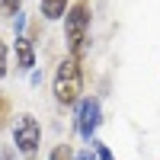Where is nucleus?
<instances>
[{
    "instance_id": "7",
    "label": "nucleus",
    "mask_w": 160,
    "mask_h": 160,
    "mask_svg": "<svg viewBox=\"0 0 160 160\" xmlns=\"http://www.w3.org/2000/svg\"><path fill=\"white\" fill-rule=\"evenodd\" d=\"M48 160H74V148L71 144H55L48 154Z\"/></svg>"
},
{
    "instance_id": "5",
    "label": "nucleus",
    "mask_w": 160,
    "mask_h": 160,
    "mask_svg": "<svg viewBox=\"0 0 160 160\" xmlns=\"http://www.w3.org/2000/svg\"><path fill=\"white\" fill-rule=\"evenodd\" d=\"M13 51H16V71H32L35 68V45H32L29 35H16Z\"/></svg>"
},
{
    "instance_id": "12",
    "label": "nucleus",
    "mask_w": 160,
    "mask_h": 160,
    "mask_svg": "<svg viewBox=\"0 0 160 160\" xmlns=\"http://www.w3.org/2000/svg\"><path fill=\"white\" fill-rule=\"evenodd\" d=\"M13 32H16V35H26V13H22V10L13 16Z\"/></svg>"
},
{
    "instance_id": "1",
    "label": "nucleus",
    "mask_w": 160,
    "mask_h": 160,
    "mask_svg": "<svg viewBox=\"0 0 160 160\" xmlns=\"http://www.w3.org/2000/svg\"><path fill=\"white\" fill-rule=\"evenodd\" d=\"M87 32H90V0H74L64 16V42H68V55L77 61H83Z\"/></svg>"
},
{
    "instance_id": "11",
    "label": "nucleus",
    "mask_w": 160,
    "mask_h": 160,
    "mask_svg": "<svg viewBox=\"0 0 160 160\" xmlns=\"http://www.w3.org/2000/svg\"><path fill=\"white\" fill-rule=\"evenodd\" d=\"M0 7H3V13H10V16H16V13L22 10V0H0Z\"/></svg>"
},
{
    "instance_id": "13",
    "label": "nucleus",
    "mask_w": 160,
    "mask_h": 160,
    "mask_svg": "<svg viewBox=\"0 0 160 160\" xmlns=\"http://www.w3.org/2000/svg\"><path fill=\"white\" fill-rule=\"evenodd\" d=\"M74 160H96V154H93V148H83V151H77Z\"/></svg>"
},
{
    "instance_id": "3",
    "label": "nucleus",
    "mask_w": 160,
    "mask_h": 160,
    "mask_svg": "<svg viewBox=\"0 0 160 160\" xmlns=\"http://www.w3.org/2000/svg\"><path fill=\"white\" fill-rule=\"evenodd\" d=\"M13 144H16V151H19L26 160H35L38 144H42V125H38L35 115L22 112L16 122H13Z\"/></svg>"
},
{
    "instance_id": "10",
    "label": "nucleus",
    "mask_w": 160,
    "mask_h": 160,
    "mask_svg": "<svg viewBox=\"0 0 160 160\" xmlns=\"http://www.w3.org/2000/svg\"><path fill=\"white\" fill-rule=\"evenodd\" d=\"M7 71H10V51H7L3 42H0V80L7 77Z\"/></svg>"
},
{
    "instance_id": "6",
    "label": "nucleus",
    "mask_w": 160,
    "mask_h": 160,
    "mask_svg": "<svg viewBox=\"0 0 160 160\" xmlns=\"http://www.w3.org/2000/svg\"><path fill=\"white\" fill-rule=\"evenodd\" d=\"M38 10H42V19L58 22V19H64V16H68L71 3H68V0H38Z\"/></svg>"
},
{
    "instance_id": "4",
    "label": "nucleus",
    "mask_w": 160,
    "mask_h": 160,
    "mask_svg": "<svg viewBox=\"0 0 160 160\" xmlns=\"http://www.w3.org/2000/svg\"><path fill=\"white\" fill-rule=\"evenodd\" d=\"M74 125H77V135L83 138V141H96V131L102 125V102L96 96H83V99L77 102Z\"/></svg>"
},
{
    "instance_id": "2",
    "label": "nucleus",
    "mask_w": 160,
    "mask_h": 160,
    "mask_svg": "<svg viewBox=\"0 0 160 160\" xmlns=\"http://www.w3.org/2000/svg\"><path fill=\"white\" fill-rule=\"evenodd\" d=\"M51 90H55V99L61 106H77L80 99V93H83V68H80V61L77 58H64L58 64V71H55V80H51Z\"/></svg>"
},
{
    "instance_id": "8",
    "label": "nucleus",
    "mask_w": 160,
    "mask_h": 160,
    "mask_svg": "<svg viewBox=\"0 0 160 160\" xmlns=\"http://www.w3.org/2000/svg\"><path fill=\"white\" fill-rule=\"evenodd\" d=\"M90 148H93V154H96V160H115V157H112V151H109V148H106V144H102V141H93V144H90Z\"/></svg>"
},
{
    "instance_id": "9",
    "label": "nucleus",
    "mask_w": 160,
    "mask_h": 160,
    "mask_svg": "<svg viewBox=\"0 0 160 160\" xmlns=\"http://www.w3.org/2000/svg\"><path fill=\"white\" fill-rule=\"evenodd\" d=\"M7 118H10V96H7V93H0V128L7 125Z\"/></svg>"
}]
</instances>
